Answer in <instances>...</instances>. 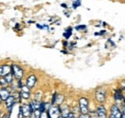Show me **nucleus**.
Masks as SVG:
<instances>
[{
	"instance_id": "1",
	"label": "nucleus",
	"mask_w": 125,
	"mask_h": 118,
	"mask_svg": "<svg viewBox=\"0 0 125 118\" xmlns=\"http://www.w3.org/2000/svg\"><path fill=\"white\" fill-rule=\"evenodd\" d=\"M94 97H95L96 102H98L99 104H103L106 101V98H107V89L104 87L98 88L95 90Z\"/></svg>"
},
{
	"instance_id": "2",
	"label": "nucleus",
	"mask_w": 125,
	"mask_h": 118,
	"mask_svg": "<svg viewBox=\"0 0 125 118\" xmlns=\"http://www.w3.org/2000/svg\"><path fill=\"white\" fill-rule=\"evenodd\" d=\"M89 99L86 97H81L79 99V111L82 114H89Z\"/></svg>"
},
{
	"instance_id": "3",
	"label": "nucleus",
	"mask_w": 125,
	"mask_h": 118,
	"mask_svg": "<svg viewBox=\"0 0 125 118\" xmlns=\"http://www.w3.org/2000/svg\"><path fill=\"white\" fill-rule=\"evenodd\" d=\"M47 113L49 118H58L61 115V110H60V106H50L49 108L47 109Z\"/></svg>"
},
{
	"instance_id": "4",
	"label": "nucleus",
	"mask_w": 125,
	"mask_h": 118,
	"mask_svg": "<svg viewBox=\"0 0 125 118\" xmlns=\"http://www.w3.org/2000/svg\"><path fill=\"white\" fill-rule=\"evenodd\" d=\"M12 73L14 75V77L16 78V80H22L23 77V69L17 65V64H13L12 65Z\"/></svg>"
},
{
	"instance_id": "5",
	"label": "nucleus",
	"mask_w": 125,
	"mask_h": 118,
	"mask_svg": "<svg viewBox=\"0 0 125 118\" xmlns=\"http://www.w3.org/2000/svg\"><path fill=\"white\" fill-rule=\"evenodd\" d=\"M20 108L23 112V115L24 118H29L32 116L33 114V109H32L30 104H24V105H21L20 106Z\"/></svg>"
},
{
	"instance_id": "6",
	"label": "nucleus",
	"mask_w": 125,
	"mask_h": 118,
	"mask_svg": "<svg viewBox=\"0 0 125 118\" xmlns=\"http://www.w3.org/2000/svg\"><path fill=\"white\" fill-rule=\"evenodd\" d=\"M96 114L97 118H108V113L107 109L103 105H99L96 108Z\"/></svg>"
},
{
	"instance_id": "7",
	"label": "nucleus",
	"mask_w": 125,
	"mask_h": 118,
	"mask_svg": "<svg viewBox=\"0 0 125 118\" xmlns=\"http://www.w3.org/2000/svg\"><path fill=\"white\" fill-rule=\"evenodd\" d=\"M37 84V76L35 74H31L27 77V80H26V86L29 88L30 89L34 88V87L36 86Z\"/></svg>"
},
{
	"instance_id": "8",
	"label": "nucleus",
	"mask_w": 125,
	"mask_h": 118,
	"mask_svg": "<svg viewBox=\"0 0 125 118\" xmlns=\"http://www.w3.org/2000/svg\"><path fill=\"white\" fill-rule=\"evenodd\" d=\"M12 72V66L8 64L0 65V77H5L6 75Z\"/></svg>"
},
{
	"instance_id": "9",
	"label": "nucleus",
	"mask_w": 125,
	"mask_h": 118,
	"mask_svg": "<svg viewBox=\"0 0 125 118\" xmlns=\"http://www.w3.org/2000/svg\"><path fill=\"white\" fill-rule=\"evenodd\" d=\"M10 95H11V92L7 88H0V97L2 101H5Z\"/></svg>"
},
{
	"instance_id": "10",
	"label": "nucleus",
	"mask_w": 125,
	"mask_h": 118,
	"mask_svg": "<svg viewBox=\"0 0 125 118\" xmlns=\"http://www.w3.org/2000/svg\"><path fill=\"white\" fill-rule=\"evenodd\" d=\"M60 110H61V115L62 117H66L71 111H70V108L67 105H61L60 106Z\"/></svg>"
},
{
	"instance_id": "11",
	"label": "nucleus",
	"mask_w": 125,
	"mask_h": 118,
	"mask_svg": "<svg viewBox=\"0 0 125 118\" xmlns=\"http://www.w3.org/2000/svg\"><path fill=\"white\" fill-rule=\"evenodd\" d=\"M16 99H15V97L13 96V95H10L4 102H5V105H6V108H11V107H13V106H15V104H16Z\"/></svg>"
},
{
	"instance_id": "12",
	"label": "nucleus",
	"mask_w": 125,
	"mask_h": 118,
	"mask_svg": "<svg viewBox=\"0 0 125 118\" xmlns=\"http://www.w3.org/2000/svg\"><path fill=\"white\" fill-rule=\"evenodd\" d=\"M114 99L115 101H123L124 100V96H123L122 91L120 89H117V90L115 91V93H114Z\"/></svg>"
},
{
	"instance_id": "13",
	"label": "nucleus",
	"mask_w": 125,
	"mask_h": 118,
	"mask_svg": "<svg viewBox=\"0 0 125 118\" xmlns=\"http://www.w3.org/2000/svg\"><path fill=\"white\" fill-rule=\"evenodd\" d=\"M41 102H42V101H38V100H33V101L30 102V106H31L33 111H34V110H36V109H39V108H40Z\"/></svg>"
},
{
	"instance_id": "14",
	"label": "nucleus",
	"mask_w": 125,
	"mask_h": 118,
	"mask_svg": "<svg viewBox=\"0 0 125 118\" xmlns=\"http://www.w3.org/2000/svg\"><path fill=\"white\" fill-rule=\"evenodd\" d=\"M4 78H5V80L7 81V83H8L9 85H11L12 83H14V79H15V77H14V75H13L12 72L9 73L8 75H6Z\"/></svg>"
},
{
	"instance_id": "15",
	"label": "nucleus",
	"mask_w": 125,
	"mask_h": 118,
	"mask_svg": "<svg viewBox=\"0 0 125 118\" xmlns=\"http://www.w3.org/2000/svg\"><path fill=\"white\" fill-rule=\"evenodd\" d=\"M63 99H64V96L62 94H57L55 104H57V106H61L62 104V102H63Z\"/></svg>"
},
{
	"instance_id": "16",
	"label": "nucleus",
	"mask_w": 125,
	"mask_h": 118,
	"mask_svg": "<svg viewBox=\"0 0 125 118\" xmlns=\"http://www.w3.org/2000/svg\"><path fill=\"white\" fill-rule=\"evenodd\" d=\"M71 35H72V28H71V27H68L67 29L64 31V33H63V37H64L65 39H67L70 38Z\"/></svg>"
},
{
	"instance_id": "17",
	"label": "nucleus",
	"mask_w": 125,
	"mask_h": 118,
	"mask_svg": "<svg viewBox=\"0 0 125 118\" xmlns=\"http://www.w3.org/2000/svg\"><path fill=\"white\" fill-rule=\"evenodd\" d=\"M10 85L7 83V81L5 80L4 77H0V87L1 88H8Z\"/></svg>"
},
{
	"instance_id": "18",
	"label": "nucleus",
	"mask_w": 125,
	"mask_h": 118,
	"mask_svg": "<svg viewBox=\"0 0 125 118\" xmlns=\"http://www.w3.org/2000/svg\"><path fill=\"white\" fill-rule=\"evenodd\" d=\"M47 106H48V104H46L45 102H41V105H40V110H41L42 112L47 111V109H48Z\"/></svg>"
},
{
	"instance_id": "19",
	"label": "nucleus",
	"mask_w": 125,
	"mask_h": 118,
	"mask_svg": "<svg viewBox=\"0 0 125 118\" xmlns=\"http://www.w3.org/2000/svg\"><path fill=\"white\" fill-rule=\"evenodd\" d=\"M20 96H21V99L27 100V99L30 98V92H25V91H21L20 90Z\"/></svg>"
},
{
	"instance_id": "20",
	"label": "nucleus",
	"mask_w": 125,
	"mask_h": 118,
	"mask_svg": "<svg viewBox=\"0 0 125 118\" xmlns=\"http://www.w3.org/2000/svg\"><path fill=\"white\" fill-rule=\"evenodd\" d=\"M41 114H42V111H41V110H40V108H39V109H36V110H34L32 115L34 116V118H40Z\"/></svg>"
},
{
	"instance_id": "21",
	"label": "nucleus",
	"mask_w": 125,
	"mask_h": 118,
	"mask_svg": "<svg viewBox=\"0 0 125 118\" xmlns=\"http://www.w3.org/2000/svg\"><path fill=\"white\" fill-rule=\"evenodd\" d=\"M79 6H81V0H73L72 8L73 9H77Z\"/></svg>"
},
{
	"instance_id": "22",
	"label": "nucleus",
	"mask_w": 125,
	"mask_h": 118,
	"mask_svg": "<svg viewBox=\"0 0 125 118\" xmlns=\"http://www.w3.org/2000/svg\"><path fill=\"white\" fill-rule=\"evenodd\" d=\"M119 87H120V90L121 91H125V80H122L121 82H120V84H119Z\"/></svg>"
},
{
	"instance_id": "23",
	"label": "nucleus",
	"mask_w": 125,
	"mask_h": 118,
	"mask_svg": "<svg viewBox=\"0 0 125 118\" xmlns=\"http://www.w3.org/2000/svg\"><path fill=\"white\" fill-rule=\"evenodd\" d=\"M57 92H54L53 93V97H52V100H51V105H55V102H56V97H57Z\"/></svg>"
},
{
	"instance_id": "24",
	"label": "nucleus",
	"mask_w": 125,
	"mask_h": 118,
	"mask_svg": "<svg viewBox=\"0 0 125 118\" xmlns=\"http://www.w3.org/2000/svg\"><path fill=\"white\" fill-rule=\"evenodd\" d=\"M86 28H87V26H86V25H78V26H76V27H75V29L77 30V31L85 30Z\"/></svg>"
},
{
	"instance_id": "25",
	"label": "nucleus",
	"mask_w": 125,
	"mask_h": 118,
	"mask_svg": "<svg viewBox=\"0 0 125 118\" xmlns=\"http://www.w3.org/2000/svg\"><path fill=\"white\" fill-rule=\"evenodd\" d=\"M40 118H49L47 111H43V112H42V114H41Z\"/></svg>"
},
{
	"instance_id": "26",
	"label": "nucleus",
	"mask_w": 125,
	"mask_h": 118,
	"mask_svg": "<svg viewBox=\"0 0 125 118\" xmlns=\"http://www.w3.org/2000/svg\"><path fill=\"white\" fill-rule=\"evenodd\" d=\"M17 118H24V115H23V112L21 110V108H19V112H18V115H17Z\"/></svg>"
},
{
	"instance_id": "27",
	"label": "nucleus",
	"mask_w": 125,
	"mask_h": 118,
	"mask_svg": "<svg viewBox=\"0 0 125 118\" xmlns=\"http://www.w3.org/2000/svg\"><path fill=\"white\" fill-rule=\"evenodd\" d=\"M64 118H76V116H75V114H74V113L71 111V112H70V113H69V114H68L66 117H64Z\"/></svg>"
},
{
	"instance_id": "28",
	"label": "nucleus",
	"mask_w": 125,
	"mask_h": 118,
	"mask_svg": "<svg viewBox=\"0 0 125 118\" xmlns=\"http://www.w3.org/2000/svg\"><path fill=\"white\" fill-rule=\"evenodd\" d=\"M78 118H90V115L89 114H80L78 116Z\"/></svg>"
},
{
	"instance_id": "29",
	"label": "nucleus",
	"mask_w": 125,
	"mask_h": 118,
	"mask_svg": "<svg viewBox=\"0 0 125 118\" xmlns=\"http://www.w3.org/2000/svg\"><path fill=\"white\" fill-rule=\"evenodd\" d=\"M121 118H125V105L123 108H122V110H121Z\"/></svg>"
},
{
	"instance_id": "30",
	"label": "nucleus",
	"mask_w": 125,
	"mask_h": 118,
	"mask_svg": "<svg viewBox=\"0 0 125 118\" xmlns=\"http://www.w3.org/2000/svg\"><path fill=\"white\" fill-rule=\"evenodd\" d=\"M10 115H11V114H9V113H7V114H3V115L0 116V118H10Z\"/></svg>"
},
{
	"instance_id": "31",
	"label": "nucleus",
	"mask_w": 125,
	"mask_h": 118,
	"mask_svg": "<svg viewBox=\"0 0 125 118\" xmlns=\"http://www.w3.org/2000/svg\"><path fill=\"white\" fill-rule=\"evenodd\" d=\"M37 27H38L39 29H42V28H43V26H41V25H39V24H37Z\"/></svg>"
},
{
	"instance_id": "32",
	"label": "nucleus",
	"mask_w": 125,
	"mask_h": 118,
	"mask_svg": "<svg viewBox=\"0 0 125 118\" xmlns=\"http://www.w3.org/2000/svg\"><path fill=\"white\" fill-rule=\"evenodd\" d=\"M62 7H64V8H66V7H67V6H66V5H65V4H62Z\"/></svg>"
},
{
	"instance_id": "33",
	"label": "nucleus",
	"mask_w": 125,
	"mask_h": 118,
	"mask_svg": "<svg viewBox=\"0 0 125 118\" xmlns=\"http://www.w3.org/2000/svg\"><path fill=\"white\" fill-rule=\"evenodd\" d=\"M58 118H64V117H62V115H60V116H59V117H58Z\"/></svg>"
},
{
	"instance_id": "34",
	"label": "nucleus",
	"mask_w": 125,
	"mask_h": 118,
	"mask_svg": "<svg viewBox=\"0 0 125 118\" xmlns=\"http://www.w3.org/2000/svg\"><path fill=\"white\" fill-rule=\"evenodd\" d=\"M2 103V99H1V97H0V104Z\"/></svg>"
},
{
	"instance_id": "35",
	"label": "nucleus",
	"mask_w": 125,
	"mask_h": 118,
	"mask_svg": "<svg viewBox=\"0 0 125 118\" xmlns=\"http://www.w3.org/2000/svg\"><path fill=\"white\" fill-rule=\"evenodd\" d=\"M29 118H34V116H33V115H32L31 117H29Z\"/></svg>"
},
{
	"instance_id": "36",
	"label": "nucleus",
	"mask_w": 125,
	"mask_h": 118,
	"mask_svg": "<svg viewBox=\"0 0 125 118\" xmlns=\"http://www.w3.org/2000/svg\"><path fill=\"white\" fill-rule=\"evenodd\" d=\"M1 115H2V114H1V110H0V116H1Z\"/></svg>"
}]
</instances>
